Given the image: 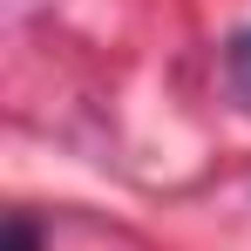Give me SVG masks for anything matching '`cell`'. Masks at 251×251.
<instances>
[{"label": "cell", "mask_w": 251, "mask_h": 251, "mask_svg": "<svg viewBox=\"0 0 251 251\" xmlns=\"http://www.w3.org/2000/svg\"><path fill=\"white\" fill-rule=\"evenodd\" d=\"M224 82H231V95L251 109V27L231 34V48H224Z\"/></svg>", "instance_id": "6da1fadb"}, {"label": "cell", "mask_w": 251, "mask_h": 251, "mask_svg": "<svg viewBox=\"0 0 251 251\" xmlns=\"http://www.w3.org/2000/svg\"><path fill=\"white\" fill-rule=\"evenodd\" d=\"M7 251H41V231L27 217H7Z\"/></svg>", "instance_id": "7a4b0ae2"}]
</instances>
